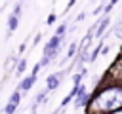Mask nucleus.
<instances>
[{
	"label": "nucleus",
	"mask_w": 122,
	"mask_h": 114,
	"mask_svg": "<svg viewBox=\"0 0 122 114\" xmlns=\"http://www.w3.org/2000/svg\"><path fill=\"white\" fill-rule=\"evenodd\" d=\"M17 25H19V15L11 13V15H10V19H8V32L11 34V32L17 28Z\"/></svg>",
	"instance_id": "obj_3"
},
{
	"label": "nucleus",
	"mask_w": 122,
	"mask_h": 114,
	"mask_svg": "<svg viewBox=\"0 0 122 114\" xmlns=\"http://www.w3.org/2000/svg\"><path fill=\"white\" fill-rule=\"evenodd\" d=\"M114 114H122V110H118V112H114Z\"/></svg>",
	"instance_id": "obj_14"
},
{
	"label": "nucleus",
	"mask_w": 122,
	"mask_h": 114,
	"mask_svg": "<svg viewBox=\"0 0 122 114\" xmlns=\"http://www.w3.org/2000/svg\"><path fill=\"white\" fill-rule=\"evenodd\" d=\"M114 36L116 38H122V27H116L114 28Z\"/></svg>",
	"instance_id": "obj_11"
},
{
	"label": "nucleus",
	"mask_w": 122,
	"mask_h": 114,
	"mask_svg": "<svg viewBox=\"0 0 122 114\" xmlns=\"http://www.w3.org/2000/svg\"><path fill=\"white\" fill-rule=\"evenodd\" d=\"M120 103H122V91H107L97 99V104L101 108H107V110H111L112 106H116Z\"/></svg>",
	"instance_id": "obj_1"
},
{
	"label": "nucleus",
	"mask_w": 122,
	"mask_h": 114,
	"mask_svg": "<svg viewBox=\"0 0 122 114\" xmlns=\"http://www.w3.org/2000/svg\"><path fill=\"white\" fill-rule=\"evenodd\" d=\"M63 78V72H55V74H51L50 78H48V89H55L57 86H59V80Z\"/></svg>",
	"instance_id": "obj_2"
},
{
	"label": "nucleus",
	"mask_w": 122,
	"mask_h": 114,
	"mask_svg": "<svg viewBox=\"0 0 122 114\" xmlns=\"http://www.w3.org/2000/svg\"><path fill=\"white\" fill-rule=\"evenodd\" d=\"M15 106H17V104H13V103H8V106H6V114H13Z\"/></svg>",
	"instance_id": "obj_9"
},
{
	"label": "nucleus",
	"mask_w": 122,
	"mask_h": 114,
	"mask_svg": "<svg viewBox=\"0 0 122 114\" xmlns=\"http://www.w3.org/2000/svg\"><path fill=\"white\" fill-rule=\"evenodd\" d=\"M53 21H55V15H53V13H51V15H50V17H48V25H51V23H53Z\"/></svg>",
	"instance_id": "obj_13"
},
{
	"label": "nucleus",
	"mask_w": 122,
	"mask_h": 114,
	"mask_svg": "<svg viewBox=\"0 0 122 114\" xmlns=\"http://www.w3.org/2000/svg\"><path fill=\"white\" fill-rule=\"evenodd\" d=\"M86 99H88L86 89H84V87H80V91H78V99H76V106H82V104L86 103Z\"/></svg>",
	"instance_id": "obj_5"
},
{
	"label": "nucleus",
	"mask_w": 122,
	"mask_h": 114,
	"mask_svg": "<svg viewBox=\"0 0 122 114\" xmlns=\"http://www.w3.org/2000/svg\"><path fill=\"white\" fill-rule=\"evenodd\" d=\"M34 80H36V76H34V74H32V76H29V78L21 84V89H25V91H27V89H30V87L34 86Z\"/></svg>",
	"instance_id": "obj_4"
},
{
	"label": "nucleus",
	"mask_w": 122,
	"mask_h": 114,
	"mask_svg": "<svg viewBox=\"0 0 122 114\" xmlns=\"http://www.w3.org/2000/svg\"><path fill=\"white\" fill-rule=\"evenodd\" d=\"M109 27V17H105V21H101V25H99V28H97V32H95V36H101L103 32H105V28Z\"/></svg>",
	"instance_id": "obj_6"
},
{
	"label": "nucleus",
	"mask_w": 122,
	"mask_h": 114,
	"mask_svg": "<svg viewBox=\"0 0 122 114\" xmlns=\"http://www.w3.org/2000/svg\"><path fill=\"white\" fill-rule=\"evenodd\" d=\"M19 99H21V95H19L17 91H13V95L10 97V103H13V104H17V103H19Z\"/></svg>",
	"instance_id": "obj_8"
},
{
	"label": "nucleus",
	"mask_w": 122,
	"mask_h": 114,
	"mask_svg": "<svg viewBox=\"0 0 122 114\" xmlns=\"http://www.w3.org/2000/svg\"><path fill=\"white\" fill-rule=\"evenodd\" d=\"M65 30H67V25H65V23H63V25H61V27H59V28H57V32H55V34H57V36H59V38H63V36H65Z\"/></svg>",
	"instance_id": "obj_7"
},
{
	"label": "nucleus",
	"mask_w": 122,
	"mask_h": 114,
	"mask_svg": "<svg viewBox=\"0 0 122 114\" xmlns=\"http://www.w3.org/2000/svg\"><path fill=\"white\" fill-rule=\"evenodd\" d=\"M74 49H76V42H72V44H71V48H69V55H72V53H74Z\"/></svg>",
	"instance_id": "obj_12"
},
{
	"label": "nucleus",
	"mask_w": 122,
	"mask_h": 114,
	"mask_svg": "<svg viewBox=\"0 0 122 114\" xmlns=\"http://www.w3.org/2000/svg\"><path fill=\"white\" fill-rule=\"evenodd\" d=\"M25 65H27L25 61H21V63H19V66H17V74H21V72L25 70Z\"/></svg>",
	"instance_id": "obj_10"
}]
</instances>
